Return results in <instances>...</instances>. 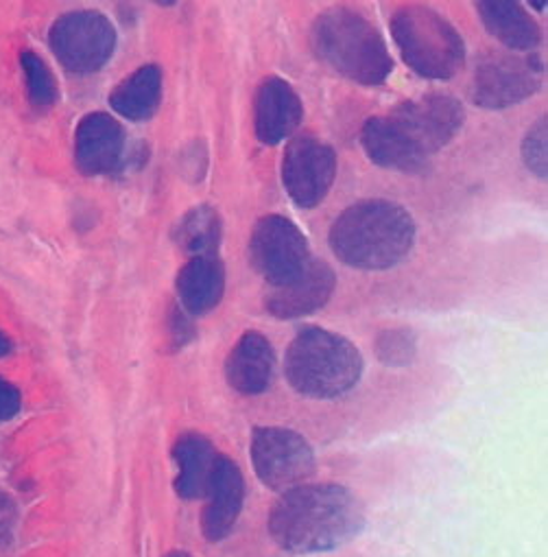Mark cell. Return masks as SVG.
<instances>
[{
  "instance_id": "cell-1",
  "label": "cell",
  "mask_w": 548,
  "mask_h": 557,
  "mask_svg": "<svg viewBox=\"0 0 548 557\" xmlns=\"http://www.w3.org/2000/svg\"><path fill=\"white\" fill-rule=\"evenodd\" d=\"M463 106L448 95H424L400 103L385 116H372L361 132L368 158L389 171L422 173L461 132Z\"/></svg>"
},
{
  "instance_id": "cell-2",
  "label": "cell",
  "mask_w": 548,
  "mask_h": 557,
  "mask_svg": "<svg viewBox=\"0 0 548 557\" xmlns=\"http://www.w3.org/2000/svg\"><path fill=\"white\" fill-rule=\"evenodd\" d=\"M363 520L361 500L344 485H298L271 509L269 531L285 550L322 553L350 542Z\"/></svg>"
},
{
  "instance_id": "cell-3",
  "label": "cell",
  "mask_w": 548,
  "mask_h": 557,
  "mask_svg": "<svg viewBox=\"0 0 548 557\" xmlns=\"http://www.w3.org/2000/svg\"><path fill=\"white\" fill-rule=\"evenodd\" d=\"M328 240L341 262L363 271H383L400 264L413 249L415 221L396 201L365 199L337 216Z\"/></svg>"
},
{
  "instance_id": "cell-4",
  "label": "cell",
  "mask_w": 548,
  "mask_h": 557,
  "mask_svg": "<svg viewBox=\"0 0 548 557\" xmlns=\"http://www.w3.org/2000/svg\"><path fill=\"white\" fill-rule=\"evenodd\" d=\"M311 45L328 69L361 86H381L394 71L378 27L352 10L324 12L311 29Z\"/></svg>"
},
{
  "instance_id": "cell-5",
  "label": "cell",
  "mask_w": 548,
  "mask_h": 557,
  "mask_svg": "<svg viewBox=\"0 0 548 557\" xmlns=\"http://www.w3.org/2000/svg\"><path fill=\"white\" fill-rule=\"evenodd\" d=\"M285 374L302 396L328 400L357 387L363 374L359 348L324 329H302L285 357Z\"/></svg>"
},
{
  "instance_id": "cell-6",
  "label": "cell",
  "mask_w": 548,
  "mask_h": 557,
  "mask_svg": "<svg viewBox=\"0 0 548 557\" xmlns=\"http://www.w3.org/2000/svg\"><path fill=\"white\" fill-rule=\"evenodd\" d=\"M391 38L407 66L424 79H452L465 64L461 34L428 8L413 5L396 12L391 18Z\"/></svg>"
},
{
  "instance_id": "cell-7",
  "label": "cell",
  "mask_w": 548,
  "mask_h": 557,
  "mask_svg": "<svg viewBox=\"0 0 548 557\" xmlns=\"http://www.w3.org/2000/svg\"><path fill=\"white\" fill-rule=\"evenodd\" d=\"M249 260L264 281L276 289L298 277L311 258L304 232L283 214L258 219L249 236Z\"/></svg>"
},
{
  "instance_id": "cell-8",
  "label": "cell",
  "mask_w": 548,
  "mask_h": 557,
  "mask_svg": "<svg viewBox=\"0 0 548 557\" xmlns=\"http://www.w3.org/2000/svg\"><path fill=\"white\" fill-rule=\"evenodd\" d=\"M49 47L68 73L90 75L112 60L116 29L101 12H71L53 23Z\"/></svg>"
},
{
  "instance_id": "cell-9",
  "label": "cell",
  "mask_w": 548,
  "mask_h": 557,
  "mask_svg": "<svg viewBox=\"0 0 548 557\" xmlns=\"http://www.w3.org/2000/svg\"><path fill=\"white\" fill-rule=\"evenodd\" d=\"M544 62L535 53H494L478 62L472 101L485 110H505L533 97L544 82Z\"/></svg>"
},
{
  "instance_id": "cell-10",
  "label": "cell",
  "mask_w": 548,
  "mask_h": 557,
  "mask_svg": "<svg viewBox=\"0 0 548 557\" xmlns=\"http://www.w3.org/2000/svg\"><path fill=\"white\" fill-rule=\"evenodd\" d=\"M251 461L258 479L276 492L304 485L315 472L311 444L291 429H256L251 435Z\"/></svg>"
},
{
  "instance_id": "cell-11",
  "label": "cell",
  "mask_w": 548,
  "mask_h": 557,
  "mask_svg": "<svg viewBox=\"0 0 548 557\" xmlns=\"http://www.w3.org/2000/svg\"><path fill=\"white\" fill-rule=\"evenodd\" d=\"M337 177V153L315 136L294 138L283 160V184L291 201L311 210L331 193Z\"/></svg>"
},
{
  "instance_id": "cell-12",
  "label": "cell",
  "mask_w": 548,
  "mask_h": 557,
  "mask_svg": "<svg viewBox=\"0 0 548 557\" xmlns=\"http://www.w3.org/2000/svg\"><path fill=\"white\" fill-rule=\"evenodd\" d=\"M335 289L337 275L333 267L322 258H313L309 267L298 277H294L291 283L273 289L264 307L278 320H298L324 309L333 298Z\"/></svg>"
},
{
  "instance_id": "cell-13",
  "label": "cell",
  "mask_w": 548,
  "mask_h": 557,
  "mask_svg": "<svg viewBox=\"0 0 548 557\" xmlns=\"http://www.w3.org/2000/svg\"><path fill=\"white\" fill-rule=\"evenodd\" d=\"M125 145V129L112 114H86L75 129V164L90 177L114 173L123 164Z\"/></svg>"
},
{
  "instance_id": "cell-14",
  "label": "cell",
  "mask_w": 548,
  "mask_h": 557,
  "mask_svg": "<svg viewBox=\"0 0 548 557\" xmlns=\"http://www.w3.org/2000/svg\"><path fill=\"white\" fill-rule=\"evenodd\" d=\"M304 119V106L294 86L281 77L260 84L253 106L256 136L262 145L276 147L291 138Z\"/></svg>"
},
{
  "instance_id": "cell-15",
  "label": "cell",
  "mask_w": 548,
  "mask_h": 557,
  "mask_svg": "<svg viewBox=\"0 0 548 557\" xmlns=\"http://www.w3.org/2000/svg\"><path fill=\"white\" fill-rule=\"evenodd\" d=\"M205 498L201 529L208 542H219L234 529L245 500L242 472L234 459L219 455Z\"/></svg>"
},
{
  "instance_id": "cell-16",
  "label": "cell",
  "mask_w": 548,
  "mask_h": 557,
  "mask_svg": "<svg viewBox=\"0 0 548 557\" xmlns=\"http://www.w3.org/2000/svg\"><path fill=\"white\" fill-rule=\"evenodd\" d=\"M276 370V352L260 333H245L225 361V379L242 396H258L269 389Z\"/></svg>"
},
{
  "instance_id": "cell-17",
  "label": "cell",
  "mask_w": 548,
  "mask_h": 557,
  "mask_svg": "<svg viewBox=\"0 0 548 557\" xmlns=\"http://www.w3.org/2000/svg\"><path fill=\"white\" fill-rule=\"evenodd\" d=\"M175 292L179 307L190 318H199L216 309L225 294V269L219 256L190 258L175 277Z\"/></svg>"
},
{
  "instance_id": "cell-18",
  "label": "cell",
  "mask_w": 548,
  "mask_h": 557,
  "mask_svg": "<svg viewBox=\"0 0 548 557\" xmlns=\"http://www.w3.org/2000/svg\"><path fill=\"white\" fill-rule=\"evenodd\" d=\"M481 21L489 36H494L502 47L520 53H533L537 49L541 34L533 16L513 0H487L476 5Z\"/></svg>"
},
{
  "instance_id": "cell-19",
  "label": "cell",
  "mask_w": 548,
  "mask_h": 557,
  "mask_svg": "<svg viewBox=\"0 0 548 557\" xmlns=\"http://www.w3.org/2000/svg\"><path fill=\"white\" fill-rule=\"evenodd\" d=\"M173 459L179 470L175 492L186 500L203 498L219 461L212 442L199 433H184L173 446Z\"/></svg>"
},
{
  "instance_id": "cell-20",
  "label": "cell",
  "mask_w": 548,
  "mask_h": 557,
  "mask_svg": "<svg viewBox=\"0 0 548 557\" xmlns=\"http://www.w3.org/2000/svg\"><path fill=\"white\" fill-rule=\"evenodd\" d=\"M164 75L155 64H145L125 77L110 95L112 110L134 123L149 121L162 106Z\"/></svg>"
},
{
  "instance_id": "cell-21",
  "label": "cell",
  "mask_w": 548,
  "mask_h": 557,
  "mask_svg": "<svg viewBox=\"0 0 548 557\" xmlns=\"http://www.w3.org/2000/svg\"><path fill=\"white\" fill-rule=\"evenodd\" d=\"M221 216L212 206L190 208L173 227V240L179 249L195 256H216L221 245Z\"/></svg>"
},
{
  "instance_id": "cell-22",
  "label": "cell",
  "mask_w": 548,
  "mask_h": 557,
  "mask_svg": "<svg viewBox=\"0 0 548 557\" xmlns=\"http://www.w3.org/2000/svg\"><path fill=\"white\" fill-rule=\"evenodd\" d=\"M21 69L25 75L27 97L36 110H51L60 101L58 79L51 73L49 64L34 51L21 53Z\"/></svg>"
},
{
  "instance_id": "cell-23",
  "label": "cell",
  "mask_w": 548,
  "mask_h": 557,
  "mask_svg": "<svg viewBox=\"0 0 548 557\" xmlns=\"http://www.w3.org/2000/svg\"><path fill=\"white\" fill-rule=\"evenodd\" d=\"M376 355L383 363L402 368L409 366L415 357V337L407 329H391L383 331L376 339Z\"/></svg>"
},
{
  "instance_id": "cell-24",
  "label": "cell",
  "mask_w": 548,
  "mask_h": 557,
  "mask_svg": "<svg viewBox=\"0 0 548 557\" xmlns=\"http://www.w3.org/2000/svg\"><path fill=\"white\" fill-rule=\"evenodd\" d=\"M546 132H548V123L544 116L524 134V140H522V160H524L526 169L537 177H546V173H548Z\"/></svg>"
},
{
  "instance_id": "cell-25",
  "label": "cell",
  "mask_w": 548,
  "mask_h": 557,
  "mask_svg": "<svg viewBox=\"0 0 548 557\" xmlns=\"http://www.w3.org/2000/svg\"><path fill=\"white\" fill-rule=\"evenodd\" d=\"M192 337H195V329L190 324V315L182 307L173 309L171 315H169V339H171V346L175 350H179Z\"/></svg>"
},
{
  "instance_id": "cell-26",
  "label": "cell",
  "mask_w": 548,
  "mask_h": 557,
  "mask_svg": "<svg viewBox=\"0 0 548 557\" xmlns=\"http://www.w3.org/2000/svg\"><path fill=\"white\" fill-rule=\"evenodd\" d=\"M23 409V394L21 389L0 376V422H10Z\"/></svg>"
},
{
  "instance_id": "cell-27",
  "label": "cell",
  "mask_w": 548,
  "mask_h": 557,
  "mask_svg": "<svg viewBox=\"0 0 548 557\" xmlns=\"http://www.w3.org/2000/svg\"><path fill=\"white\" fill-rule=\"evenodd\" d=\"M14 520H16L14 503L5 494H0V535L14 524Z\"/></svg>"
},
{
  "instance_id": "cell-28",
  "label": "cell",
  "mask_w": 548,
  "mask_h": 557,
  "mask_svg": "<svg viewBox=\"0 0 548 557\" xmlns=\"http://www.w3.org/2000/svg\"><path fill=\"white\" fill-rule=\"evenodd\" d=\"M12 348H14L12 339H10V337H8L3 331H0V359L8 357V355L12 352Z\"/></svg>"
},
{
  "instance_id": "cell-29",
  "label": "cell",
  "mask_w": 548,
  "mask_h": 557,
  "mask_svg": "<svg viewBox=\"0 0 548 557\" xmlns=\"http://www.w3.org/2000/svg\"><path fill=\"white\" fill-rule=\"evenodd\" d=\"M166 557H190V555L184 553V550H173V553H169Z\"/></svg>"
},
{
  "instance_id": "cell-30",
  "label": "cell",
  "mask_w": 548,
  "mask_h": 557,
  "mask_svg": "<svg viewBox=\"0 0 548 557\" xmlns=\"http://www.w3.org/2000/svg\"><path fill=\"white\" fill-rule=\"evenodd\" d=\"M531 8H533L535 12H546V3H544V5H541V3H533Z\"/></svg>"
}]
</instances>
